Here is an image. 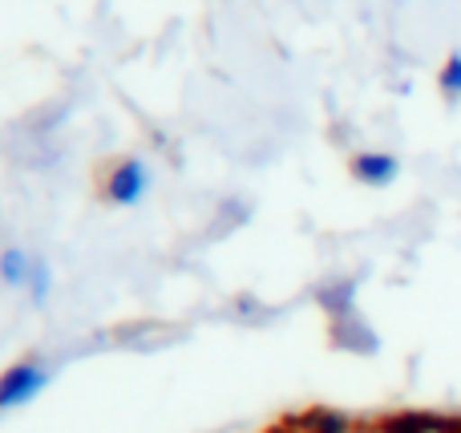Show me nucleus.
I'll return each mask as SVG.
<instances>
[{"label": "nucleus", "instance_id": "1", "mask_svg": "<svg viewBox=\"0 0 461 433\" xmlns=\"http://www.w3.org/2000/svg\"><path fill=\"white\" fill-rule=\"evenodd\" d=\"M45 369L41 365H32V361H24V365H13V369L0 377V410H16V405H24V401H32V397L45 389Z\"/></svg>", "mask_w": 461, "mask_h": 433}, {"label": "nucleus", "instance_id": "6", "mask_svg": "<svg viewBox=\"0 0 461 433\" xmlns=\"http://www.w3.org/2000/svg\"><path fill=\"white\" fill-rule=\"evenodd\" d=\"M438 86H441V94H446L449 102H461V53H454L446 65H441Z\"/></svg>", "mask_w": 461, "mask_h": 433}, {"label": "nucleus", "instance_id": "5", "mask_svg": "<svg viewBox=\"0 0 461 433\" xmlns=\"http://www.w3.org/2000/svg\"><path fill=\"white\" fill-rule=\"evenodd\" d=\"M292 429H300V433H348L352 421L336 410H312V413H303V418H295Z\"/></svg>", "mask_w": 461, "mask_h": 433}, {"label": "nucleus", "instance_id": "2", "mask_svg": "<svg viewBox=\"0 0 461 433\" xmlns=\"http://www.w3.org/2000/svg\"><path fill=\"white\" fill-rule=\"evenodd\" d=\"M113 203H138L146 194V167L138 158H126L118 170L110 175V186H105Z\"/></svg>", "mask_w": 461, "mask_h": 433}, {"label": "nucleus", "instance_id": "4", "mask_svg": "<svg viewBox=\"0 0 461 433\" xmlns=\"http://www.w3.org/2000/svg\"><path fill=\"white\" fill-rule=\"evenodd\" d=\"M438 426H441L438 413L405 410V413H389V418H381L376 433H438Z\"/></svg>", "mask_w": 461, "mask_h": 433}, {"label": "nucleus", "instance_id": "8", "mask_svg": "<svg viewBox=\"0 0 461 433\" xmlns=\"http://www.w3.org/2000/svg\"><path fill=\"white\" fill-rule=\"evenodd\" d=\"M438 433H461V418H441Z\"/></svg>", "mask_w": 461, "mask_h": 433}, {"label": "nucleus", "instance_id": "7", "mask_svg": "<svg viewBox=\"0 0 461 433\" xmlns=\"http://www.w3.org/2000/svg\"><path fill=\"white\" fill-rule=\"evenodd\" d=\"M0 275H5L8 284L29 280V259H24V251H5V256H0Z\"/></svg>", "mask_w": 461, "mask_h": 433}, {"label": "nucleus", "instance_id": "3", "mask_svg": "<svg viewBox=\"0 0 461 433\" xmlns=\"http://www.w3.org/2000/svg\"><path fill=\"white\" fill-rule=\"evenodd\" d=\"M352 175H357L365 186H389L393 178L401 175V162L393 158V154L368 150V154H357V158H352Z\"/></svg>", "mask_w": 461, "mask_h": 433}]
</instances>
